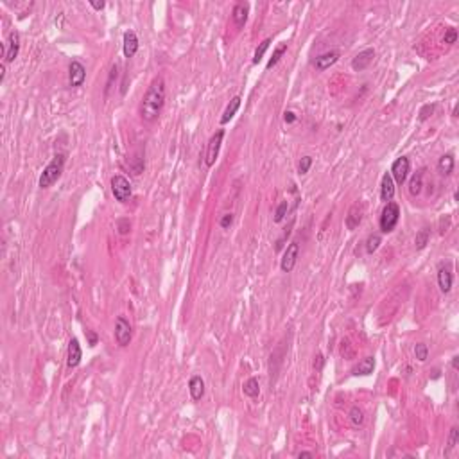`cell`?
Masks as SVG:
<instances>
[{"label": "cell", "instance_id": "7a4b0ae2", "mask_svg": "<svg viewBox=\"0 0 459 459\" xmlns=\"http://www.w3.org/2000/svg\"><path fill=\"white\" fill-rule=\"evenodd\" d=\"M65 164H66L65 153H57V155H54V158L49 162L47 167H45L43 172L40 174V179H38L40 188L52 187V185L61 178V174H63V171H65Z\"/></svg>", "mask_w": 459, "mask_h": 459}, {"label": "cell", "instance_id": "277c9868", "mask_svg": "<svg viewBox=\"0 0 459 459\" xmlns=\"http://www.w3.org/2000/svg\"><path fill=\"white\" fill-rule=\"evenodd\" d=\"M110 185H112L113 197H115L118 203H127L131 199L133 188H131V183H129V179H127L126 176L115 174L112 178V181H110Z\"/></svg>", "mask_w": 459, "mask_h": 459}, {"label": "cell", "instance_id": "60d3db41", "mask_svg": "<svg viewBox=\"0 0 459 459\" xmlns=\"http://www.w3.org/2000/svg\"><path fill=\"white\" fill-rule=\"evenodd\" d=\"M90 5H92L95 11H101V9H104V5H106V4H104L103 0H101V2H90Z\"/></svg>", "mask_w": 459, "mask_h": 459}, {"label": "cell", "instance_id": "4fadbf2b", "mask_svg": "<svg viewBox=\"0 0 459 459\" xmlns=\"http://www.w3.org/2000/svg\"><path fill=\"white\" fill-rule=\"evenodd\" d=\"M452 271H450V264H441L440 269H438V286H440L441 292H450L452 289Z\"/></svg>", "mask_w": 459, "mask_h": 459}, {"label": "cell", "instance_id": "6da1fadb", "mask_svg": "<svg viewBox=\"0 0 459 459\" xmlns=\"http://www.w3.org/2000/svg\"><path fill=\"white\" fill-rule=\"evenodd\" d=\"M165 97H167V88H165V79L162 75H156L151 81L149 88L145 92L144 99L140 103V118L144 122H155L160 117V113L165 106Z\"/></svg>", "mask_w": 459, "mask_h": 459}, {"label": "cell", "instance_id": "ba28073f", "mask_svg": "<svg viewBox=\"0 0 459 459\" xmlns=\"http://www.w3.org/2000/svg\"><path fill=\"white\" fill-rule=\"evenodd\" d=\"M298 255H300V244L298 242H290L287 244L286 251H284V257L280 260V269L284 273H290L294 269L296 260H298Z\"/></svg>", "mask_w": 459, "mask_h": 459}, {"label": "cell", "instance_id": "4316f807", "mask_svg": "<svg viewBox=\"0 0 459 459\" xmlns=\"http://www.w3.org/2000/svg\"><path fill=\"white\" fill-rule=\"evenodd\" d=\"M287 52V43H280L277 49H275V52H273V57L269 61H267V65H266V68L269 70V68H273V66L277 65L278 61H280V57L284 56Z\"/></svg>", "mask_w": 459, "mask_h": 459}, {"label": "cell", "instance_id": "1f68e13d", "mask_svg": "<svg viewBox=\"0 0 459 459\" xmlns=\"http://www.w3.org/2000/svg\"><path fill=\"white\" fill-rule=\"evenodd\" d=\"M310 167H312V156H303V158L300 160V164H298V174H307L310 171Z\"/></svg>", "mask_w": 459, "mask_h": 459}, {"label": "cell", "instance_id": "2e32d148", "mask_svg": "<svg viewBox=\"0 0 459 459\" xmlns=\"http://www.w3.org/2000/svg\"><path fill=\"white\" fill-rule=\"evenodd\" d=\"M248 13H249V5L248 4H244V2L235 4L233 11H231V20H233L235 27L242 29L244 25H246V22H248Z\"/></svg>", "mask_w": 459, "mask_h": 459}, {"label": "cell", "instance_id": "3957f363", "mask_svg": "<svg viewBox=\"0 0 459 459\" xmlns=\"http://www.w3.org/2000/svg\"><path fill=\"white\" fill-rule=\"evenodd\" d=\"M400 221V206L395 201L386 203V206L380 212V219H379V226L382 233H391Z\"/></svg>", "mask_w": 459, "mask_h": 459}, {"label": "cell", "instance_id": "ac0fdd59", "mask_svg": "<svg viewBox=\"0 0 459 459\" xmlns=\"http://www.w3.org/2000/svg\"><path fill=\"white\" fill-rule=\"evenodd\" d=\"M395 196V181L391 178V174L386 172L380 181V199L384 203H389Z\"/></svg>", "mask_w": 459, "mask_h": 459}, {"label": "cell", "instance_id": "5bb4252c", "mask_svg": "<svg viewBox=\"0 0 459 459\" xmlns=\"http://www.w3.org/2000/svg\"><path fill=\"white\" fill-rule=\"evenodd\" d=\"M138 38H136V33L135 31H126L124 33V43H122V52H124V56L129 59V57H133L138 52Z\"/></svg>", "mask_w": 459, "mask_h": 459}, {"label": "cell", "instance_id": "83f0119b", "mask_svg": "<svg viewBox=\"0 0 459 459\" xmlns=\"http://www.w3.org/2000/svg\"><path fill=\"white\" fill-rule=\"evenodd\" d=\"M269 45H271V38H266L260 45L257 47V51H255V56H253V65H258L260 61H262V57L266 56L267 49H269Z\"/></svg>", "mask_w": 459, "mask_h": 459}, {"label": "cell", "instance_id": "e0dca14e", "mask_svg": "<svg viewBox=\"0 0 459 459\" xmlns=\"http://www.w3.org/2000/svg\"><path fill=\"white\" fill-rule=\"evenodd\" d=\"M188 391H190V397H192L194 402H199L205 395V380L199 377V375H192L190 380H188Z\"/></svg>", "mask_w": 459, "mask_h": 459}, {"label": "cell", "instance_id": "cb8c5ba5", "mask_svg": "<svg viewBox=\"0 0 459 459\" xmlns=\"http://www.w3.org/2000/svg\"><path fill=\"white\" fill-rule=\"evenodd\" d=\"M422 187H423V169L418 171V172L411 178V181H409V194H411L412 197L420 196Z\"/></svg>", "mask_w": 459, "mask_h": 459}, {"label": "cell", "instance_id": "f1b7e54d", "mask_svg": "<svg viewBox=\"0 0 459 459\" xmlns=\"http://www.w3.org/2000/svg\"><path fill=\"white\" fill-rule=\"evenodd\" d=\"M380 244H382V237H380L379 233L370 235L368 240H366V251H368V253H375V251L379 249Z\"/></svg>", "mask_w": 459, "mask_h": 459}, {"label": "cell", "instance_id": "f35d334b", "mask_svg": "<svg viewBox=\"0 0 459 459\" xmlns=\"http://www.w3.org/2000/svg\"><path fill=\"white\" fill-rule=\"evenodd\" d=\"M314 368H316V370H318V371L321 370V368H323V355H321V353H318V355H316Z\"/></svg>", "mask_w": 459, "mask_h": 459}, {"label": "cell", "instance_id": "8fae6325", "mask_svg": "<svg viewBox=\"0 0 459 459\" xmlns=\"http://www.w3.org/2000/svg\"><path fill=\"white\" fill-rule=\"evenodd\" d=\"M81 359H83V350H81V344L79 341L75 338H72L70 341H68V350H66V366L68 368H77L81 362Z\"/></svg>", "mask_w": 459, "mask_h": 459}, {"label": "cell", "instance_id": "8d00e7d4", "mask_svg": "<svg viewBox=\"0 0 459 459\" xmlns=\"http://www.w3.org/2000/svg\"><path fill=\"white\" fill-rule=\"evenodd\" d=\"M117 228H118V233H120V235L129 233V228H131V225H129V219H118L117 221Z\"/></svg>", "mask_w": 459, "mask_h": 459}, {"label": "cell", "instance_id": "74e56055", "mask_svg": "<svg viewBox=\"0 0 459 459\" xmlns=\"http://www.w3.org/2000/svg\"><path fill=\"white\" fill-rule=\"evenodd\" d=\"M284 120H286V124H294V122H296V113L294 112H286V113H284Z\"/></svg>", "mask_w": 459, "mask_h": 459}, {"label": "cell", "instance_id": "30bf717a", "mask_svg": "<svg viewBox=\"0 0 459 459\" xmlns=\"http://www.w3.org/2000/svg\"><path fill=\"white\" fill-rule=\"evenodd\" d=\"M20 52V34L16 31L9 33L7 38V43L2 45V54H4V63H11V61L16 59Z\"/></svg>", "mask_w": 459, "mask_h": 459}, {"label": "cell", "instance_id": "ffe728a7", "mask_svg": "<svg viewBox=\"0 0 459 459\" xmlns=\"http://www.w3.org/2000/svg\"><path fill=\"white\" fill-rule=\"evenodd\" d=\"M375 370V359L373 357H364L359 364H355L353 368H351V373L355 375V377H364V375H371Z\"/></svg>", "mask_w": 459, "mask_h": 459}, {"label": "cell", "instance_id": "d590c367", "mask_svg": "<svg viewBox=\"0 0 459 459\" xmlns=\"http://www.w3.org/2000/svg\"><path fill=\"white\" fill-rule=\"evenodd\" d=\"M233 225V214L231 212H228V214H225V216L219 219V226L223 230H230V226Z\"/></svg>", "mask_w": 459, "mask_h": 459}, {"label": "cell", "instance_id": "f546056e", "mask_svg": "<svg viewBox=\"0 0 459 459\" xmlns=\"http://www.w3.org/2000/svg\"><path fill=\"white\" fill-rule=\"evenodd\" d=\"M414 355H416V359L420 362H425L427 357H429V346H427L425 343H418L416 346H414Z\"/></svg>", "mask_w": 459, "mask_h": 459}, {"label": "cell", "instance_id": "ab89813d", "mask_svg": "<svg viewBox=\"0 0 459 459\" xmlns=\"http://www.w3.org/2000/svg\"><path fill=\"white\" fill-rule=\"evenodd\" d=\"M86 336H88V339H90V346H95V344H97V336H95L92 330H86Z\"/></svg>", "mask_w": 459, "mask_h": 459}, {"label": "cell", "instance_id": "d6986e66", "mask_svg": "<svg viewBox=\"0 0 459 459\" xmlns=\"http://www.w3.org/2000/svg\"><path fill=\"white\" fill-rule=\"evenodd\" d=\"M361 221H362V205L355 203V205L348 210V216H346V219H344V225H346L348 230H355L357 226L361 225Z\"/></svg>", "mask_w": 459, "mask_h": 459}, {"label": "cell", "instance_id": "603a6c76", "mask_svg": "<svg viewBox=\"0 0 459 459\" xmlns=\"http://www.w3.org/2000/svg\"><path fill=\"white\" fill-rule=\"evenodd\" d=\"M242 391H244L246 397H249V399H257L258 395H260V384H258V379L249 377V379L244 382Z\"/></svg>", "mask_w": 459, "mask_h": 459}, {"label": "cell", "instance_id": "52a82bcc", "mask_svg": "<svg viewBox=\"0 0 459 459\" xmlns=\"http://www.w3.org/2000/svg\"><path fill=\"white\" fill-rule=\"evenodd\" d=\"M409 171H411V162H409L407 156H400L393 162L391 165V178H393L395 185H403L407 181Z\"/></svg>", "mask_w": 459, "mask_h": 459}, {"label": "cell", "instance_id": "9a60e30c", "mask_svg": "<svg viewBox=\"0 0 459 459\" xmlns=\"http://www.w3.org/2000/svg\"><path fill=\"white\" fill-rule=\"evenodd\" d=\"M338 59H339V52L338 51L325 52V54H321V56L316 57V61H314L316 70H318V72H325L327 68H330L334 63H338Z\"/></svg>", "mask_w": 459, "mask_h": 459}, {"label": "cell", "instance_id": "d4e9b609", "mask_svg": "<svg viewBox=\"0 0 459 459\" xmlns=\"http://www.w3.org/2000/svg\"><path fill=\"white\" fill-rule=\"evenodd\" d=\"M348 420H350L351 427H361L362 423H364V411H362L359 405H353V407L350 409V412H348Z\"/></svg>", "mask_w": 459, "mask_h": 459}, {"label": "cell", "instance_id": "9c48e42d", "mask_svg": "<svg viewBox=\"0 0 459 459\" xmlns=\"http://www.w3.org/2000/svg\"><path fill=\"white\" fill-rule=\"evenodd\" d=\"M86 79V66L81 63V61L74 59L68 66V83H70L72 88H79L83 86Z\"/></svg>", "mask_w": 459, "mask_h": 459}, {"label": "cell", "instance_id": "8992f818", "mask_svg": "<svg viewBox=\"0 0 459 459\" xmlns=\"http://www.w3.org/2000/svg\"><path fill=\"white\" fill-rule=\"evenodd\" d=\"M133 339V327L124 316H118L115 321V341L118 346H127Z\"/></svg>", "mask_w": 459, "mask_h": 459}, {"label": "cell", "instance_id": "e575fe53", "mask_svg": "<svg viewBox=\"0 0 459 459\" xmlns=\"http://www.w3.org/2000/svg\"><path fill=\"white\" fill-rule=\"evenodd\" d=\"M443 42H445L447 45H454V43L458 42V31H456V27H449V29H447Z\"/></svg>", "mask_w": 459, "mask_h": 459}, {"label": "cell", "instance_id": "4dcf8cb0", "mask_svg": "<svg viewBox=\"0 0 459 459\" xmlns=\"http://www.w3.org/2000/svg\"><path fill=\"white\" fill-rule=\"evenodd\" d=\"M287 212H289V201H282L277 206V212H275V223H282V221L286 219Z\"/></svg>", "mask_w": 459, "mask_h": 459}, {"label": "cell", "instance_id": "44dd1931", "mask_svg": "<svg viewBox=\"0 0 459 459\" xmlns=\"http://www.w3.org/2000/svg\"><path fill=\"white\" fill-rule=\"evenodd\" d=\"M240 95H235L231 101H230V104L226 106V110H225V113H223V117H221V124L225 126V124H228L231 118L235 117V113L239 112V108H240Z\"/></svg>", "mask_w": 459, "mask_h": 459}, {"label": "cell", "instance_id": "7c38bea8", "mask_svg": "<svg viewBox=\"0 0 459 459\" xmlns=\"http://www.w3.org/2000/svg\"><path fill=\"white\" fill-rule=\"evenodd\" d=\"M373 59H375L373 49H364V51L359 52V54L351 59V68H353L355 72H362V70H366L371 63H373Z\"/></svg>", "mask_w": 459, "mask_h": 459}, {"label": "cell", "instance_id": "d6a6232c", "mask_svg": "<svg viewBox=\"0 0 459 459\" xmlns=\"http://www.w3.org/2000/svg\"><path fill=\"white\" fill-rule=\"evenodd\" d=\"M458 440H459V431H458V427H452V429H450V436H449V447H447V454H449L450 450H452L456 445H458Z\"/></svg>", "mask_w": 459, "mask_h": 459}, {"label": "cell", "instance_id": "5b68a950", "mask_svg": "<svg viewBox=\"0 0 459 459\" xmlns=\"http://www.w3.org/2000/svg\"><path fill=\"white\" fill-rule=\"evenodd\" d=\"M223 138H225V129H219L214 135L210 136V140L206 144V153H205V165L206 167H212L216 164L217 156H219L221 151V144H223Z\"/></svg>", "mask_w": 459, "mask_h": 459}, {"label": "cell", "instance_id": "484cf974", "mask_svg": "<svg viewBox=\"0 0 459 459\" xmlns=\"http://www.w3.org/2000/svg\"><path fill=\"white\" fill-rule=\"evenodd\" d=\"M429 239H431V230L429 228H422L414 237V246L416 249H423L429 244Z\"/></svg>", "mask_w": 459, "mask_h": 459}, {"label": "cell", "instance_id": "7402d4cb", "mask_svg": "<svg viewBox=\"0 0 459 459\" xmlns=\"http://www.w3.org/2000/svg\"><path fill=\"white\" fill-rule=\"evenodd\" d=\"M454 156L452 155H443L440 160H438V171H440L441 176H450L454 172Z\"/></svg>", "mask_w": 459, "mask_h": 459}, {"label": "cell", "instance_id": "7bdbcfd3", "mask_svg": "<svg viewBox=\"0 0 459 459\" xmlns=\"http://www.w3.org/2000/svg\"><path fill=\"white\" fill-rule=\"evenodd\" d=\"M298 458H314V454H312V452H300Z\"/></svg>", "mask_w": 459, "mask_h": 459}, {"label": "cell", "instance_id": "836d02e7", "mask_svg": "<svg viewBox=\"0 0 459 459\" xmlns=\"http://www.w3.org/2000/svg\"><path fill=\"white\" fill-rule=\"evenodd\" d=\"M434 108H436V104H425V106H422V110H420V113H418V118H420L422 122L427 120V118L434 113Z\"/></svg>", "mask_w": 459, "mask_h": 459}, {"label": "cell", "instance_id": "b9f144b4", "mask_svg": "<svg viewBox=\"0 0 459 459\" xmlns=\"http://www.w3.org/2000/svg\"><path fill=\"white\" fill-rule=\"evenodd\" d=\"M458 361H459V357H458V355L452 357V368H454V370H458V368H459V362H458Z\"/></svg>", "mask_w": 459, "mask_h": 459}]
</instances>
